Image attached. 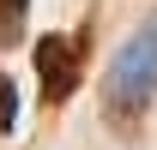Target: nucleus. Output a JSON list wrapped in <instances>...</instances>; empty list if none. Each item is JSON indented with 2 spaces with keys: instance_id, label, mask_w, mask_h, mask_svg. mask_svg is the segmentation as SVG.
<instances>
[{
  "instance_id": "nucleus-1",
  "label": "nucleus",
  "mask_w": 157,
  "mask_h": 150,
  "mask_svg": "<svg viewBox=\"0 0 157 150\" xmlns=\"http://www.w3.org/2000/svg\"><path fill=\"white\" fill-rule=\"evenodd\" d=\"M103 96H109V108H115V114H139V108L157 96V12L139 24L133 36H127V48L115 54Z\"/></svg>"
},
{
  "instance_id": "nucleus-2",
  "label": "nucleus",
  "mask_w": 157,
  "mask_h": 150,
  "mask_svg": "<svg viewBox=\"0 0 157 150\" xmlns=\"http://www.w3.org/2000/svg\"><path fill=\"white\" fill-rule=\"evenodd\" d=\"M36 72H42V84H48V96H67L73 90V42L48 36L42 54H36Z\"/></svg>"
},
{
  "instance_id": "nucleus-3",
  "label": "nucleus",
  "mask_w": 157,
  "mask_h": 150,
  "mask_svg": "<svg viewBox=\"0 0 157 150\" xmlns=\"http://www.w3.org/2000/svg\"><path fill=\"white\" fill-rule=\"evenodd\" d=\"M24 6H30V0H0V12H6V24H18V18H24Z\"/></svg>"
}]
</instances>
